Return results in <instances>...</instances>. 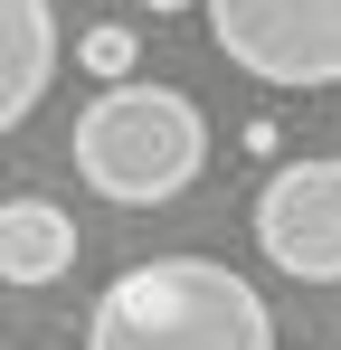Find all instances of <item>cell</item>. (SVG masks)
Instances as JSON below:
<instances>
[{"instance_id":"cell-7","label":"cell","mask_w":341,"mask_h":350,"mask_svg":"<svg viewBox=\"0 0 341 350\" xmlns=\"http://www.w3.org/2000/svg\"><path fill=\"white\" fill-rule=\"evenodd\" d=\"M133 57H142L133 29H86V38H76V66H86L95 85H133Z\"/></svg>"},{"instance_id":"cell-8","label":"cell","mask_w":341,"mask_h":350,"mask_svg":"<svg viewBox=\"0 0 341 350\" xmlns=\"http://www.w3.org/2000/svg\"><path fill=\"white\" fill-rule=\"evenodd\" d=\"M142 10H152V19H162V10H190V0H142Z\"/></svg>"},{"instance_id":"cell-5","label":"cell","mask_w":341,"mask_h":350,"mask_svg":"<svg viewBox=\"0 0 341 350\" xmlns=\"http://www.w3.org/2000/svg\"><path fill=\"white\" fill-rule=\"evenodd\" d=\"M57 85V10L48 0H0V133L38 114V95Z\"/></svg>"},{"instance_id":"cell-3","label":"cell","mask_w":341,"mask_h":350,"mask_svg":"<svg viewBox=\"0 0 341 350\" xmlns=\"http://www.w3.org/2000/svg\"><path fill=\"white\" fill-rule=\"evenodd\" d=\"M209 38L256 85H341V0H209Z\"/></svg>"},{"instance_id":"cell-1","label":"cell","mask_w":341,"mask_h":350,"mask_svg":"<svg viewBox=\"0 0 341 350\" xmlns=\"http://www.w3.org/2000/svg\"><path fill=\"white\" fill-rule=\"evenodd\" d=\"M86 350H275V312L218 256H152L95 293Z\"/></svg>"},{"instance_id":"cell-6","label":"cell","mask_w":341,"mask_h":350,"mask_svg":"<svg viewBox=\"0 0 341 350\" xmlns=\"http://www.w3.org/2000/svg\"><path fill=\"white\" fill-rule=\"evenodd\" d=\"M76 265V218L57 199H0V284L38 293V284H66Z\"/></svg>"},{"instance_id":"cell-4","label":"cell","mask_w":341,"mask_h":350,"mask_svg":"<svg viewBox=\"0 0 341 350\" xmlns=\"http://www.w3.org/2000/svg\"><path fill=\"white\" fill-rule=\"evenodd\" d=\"M256 246L294 284H341V161H284L256 189Z\"/></svg>"},{"instance_id":"cell-2","label":"cell","mask_w":341,"mask_h":350,"mask_svg":"<svg viewBox=\"0 0 341 350\" xmlns=\"http://www.w3.org/2000/svg\"><path fill=\"white\" fill-rule=\"evenodd\" d=\"M66 161L114 208H162L209 171V114L170 85H105L66 133Z\"/></svg>"}]
</instances>
